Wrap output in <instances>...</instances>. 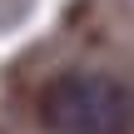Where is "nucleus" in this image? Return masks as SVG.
<instances>
[{
    "label": "nucleus",
    "instance_id": "f257e3e1",
    "mask_svg": "<svg viewBox=\"0 0 134 134\" xmlns=\"http://www.w3.org/2000/svg\"><path fill=\"white\" fill-rule=\"evenodd\" d=\"M40 124L50 134H129L134 94L94 70H65L40 90Z\"/></svg>",
    "mask_w": 134,
    "mask_h": 134
}]
</instances>
